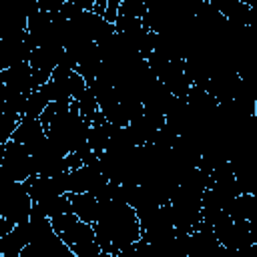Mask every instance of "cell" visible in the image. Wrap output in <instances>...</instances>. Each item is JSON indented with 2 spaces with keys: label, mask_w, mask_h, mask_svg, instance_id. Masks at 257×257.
Masks as SVG:
<instances>
[{
  "label": "cell",
  "mask_w": 257,
  "mask_h": 257,
  "mask_svg": "<svg viewBox=\"0 0 257 257\" xmlns=\"http://www.w3.org/2000/svg\"><path fill=\"white\" fill-rule=\"evenodd\" d=\"M2 155H4V141L0 139V159H2Z\"/></svg>",
  "instance_id": "20"
},
{
  "label": "cell",
  "mask_w": 257,
  "mask_h": 257,
  "mask_svg": "<svg viewBox=\"0 0 257 257\" xmlns=\"http://www.w3.org/2000/svg\"><path fill=\"white\" fill-rule=\"evenodd\" d=\"M177 131L171 126V124H163V126H159L157 128V133H155V139H153V143L155 145H159V147H163V149H171L173 145H175V141H177Z\"/></svg>",
  "instance_id": "17"
},
{
  "label": "cell",
  "mask_w": 257,
  "mask_h": 257,
  "mask_svg": "<svg viewBox=\"0 0 257 257\" xmlns=\"http://www.w3.org/2000/svg\"><path fill=\"white\" fill-rule=\"evenodd\" d=\"M44 135H46V131L42 128V124H40V120H38V118L22 116V118H20V122L16 124V128H14V133H12V137H10V139H14V141L22 143V145L28 149V153H30V149H32L34 145H38V143H40V139H42Z\"/></svg>",
  "instance_id": "11"
},
{
  "label": "cell",
  "mask_w": 257,
  "mask_h": 257,
  "mask_svg": "<svg viewBox=\"0 0 257 257\" xmlns=\"http://www.w3.org/2000/svg\"><path fill=\"white\" fill-rule=\"evenodd\" d=\"M227 215L235 221H255L257 219V197L255 193H239L227 205Z\"/></svg>",
  "instance_id": "13"
},
{
  "label": "cell",
  "mask_w": 257,
  "mask_h": 257,
  "mask_svg": "<svg viewBox=\"0 0 257 257\" xmlns=\"http://www.w3.org/2000/svg\"><path fill=\"white\" fill-rule=\"evenodd\" d=\"M18 257H74V253L66 247L54 229H48L24 245Z\"/></svg>",
  "instance_id": "7"
},
{
  "label": "cell",
  "mask_w": 257,
  "mask_h": 257,
  "mask_svg": "<svg viewBox=\"0 0 257 257\" xmlns=\"http://www.w3.org/2000/svg\"><path fill=\"white\" fill-rule=\"evenodd\" d=\"M66 0H36L38 8L40 10H46V12H58L62 6H64Z\"/></svg>",
  "instance_id": "19"
},
{
  "label": "cell",
  "mask_w": 257,
  "mask_h": 257,
  "mask_svg": "<svg viewBox=\"0 0 257 257\" xmlns=\"http://www.w3.org/2000/svg\"><path fill=\"white\" fill-rule=\"evenodd\" d=\"M213 233L219 239L221 247L231 249V251H245L255 243V237L251 233V223L235 221L229 215H225L213 225Z\"/></svg>",
  "instance_id": "6"
},
{
  "label": "cell",
  "mask_w": 257,
  "mask_h": 257,
  "mask_svg": "<svg viewBox=\"0 0 257 257\" xmlns=\"http://www.w3.org/2000/svg\"><path fill=\"white\" fill-rule=\"evenodd\" d=\"M20 118H22V116H20L18 112H12V110H8L6 106L0 104V139H2L4 143L12 137L16 124L20 122Z\"/></svg>",
  "instance_id": "16"
},
{
  "label": "cell",
  "mask_w": 257,
  "mask_h": 257,
  "mask_svg": "<svg viewBox=\"0 0 257 257\" xmlns=\"http://www.w3.org/2000/svg\"><path fill=\"white\" fill-rule=\"evenodd\" d=\"M98 219L92 223L100 257H118L133 253V245L141 239V225L131 205L120 201H98Z\"/></svg>",
  "instance_id": "1"
},
{
  "label": "cell",
  "mask_w": 257,
  "mask_h": 257,
  "mask_svg": "<svg viewBox=\"0 0 257 257\" xmlns=\"http://www.w3.org/2000/svg\"><path fill=\"white\" fill-rule=\"evenodd\" d=\"M108 179L94 167L80 165L78 169L68 171V193H92L96 187L106 183Z\"/></svg>",
  "instance_id": "8"
},
{
  "label": "cell",
  "mask_w": 257,
  "mask_h": 257,
  "mask_svg": "<svg viewBox=\"0 0 257 257\" xmlns=\"http://www.w3.org/2000/svg\"><path fill=\"white\" fill-rule=\"evenodd\" d=\"M32 175H34V171H32L28 149L18 141L8 139L4 143V155L0 159V177L22 183L24 179H28Z\"/></svg>",
  "instance_id": "5"
},
{
  "label": "cell",
  "mask_w": 257,
  "mask_h": 257,
  "mask_svg": "<svg viewBox=\"0 0 257 257\" xmlns=\"http://www.w3.org/2000/svg\"><path fill=\"white\" fill-rule=\"evenodd\" d=\"M32 199L20 181H10L0 177V217L18 225L30 217Z\"/></svg>",
  "instance_id": "4"
},
{
  "label": "cell",
  "mask_w": 257,
  "mask_h": 257,
  "mask_svg": "<svg viewBox=\"0 0 257 257\" xmlns=\"http://www.w3.org/2000/svg\"><path fill=\"white\" fill-rule=\"evenodd\" d=\"M0 84H4L10 90L22 92V94H28L30 90L36 88V84L32 80V68L28 62H18L14 66L0 70Z\"/></svg>",
  "instance_id": "9"
},
{
  "label": "cell",
  "mask_w": 257,
  "mask_h": 257,
  "mask_svg": "<svg viewBox=\"0 0 257 257\" xmlns=\"http://www.w3.org/2000/svg\"><path fill=\"white\" fill-rule=\"evenodd\" d=\"M108 141H110V122L108 120L94 122L88 126V135H86L88 149H92L94 153H102L106 149Z\"/></svg>",
  "instance_id": "14"
},
{
  "label": "cell",
  "mask_w": 257,
  "mask_h": 257,
  "mask_svg": "<svg viewBox=\"0 0 257 257\" xmlns=\"http://www.w3.org/2000/svg\"><path fill=\"white\" fill-rule=\"evenodd\" d=\"M116 14L143 18V16L147 14V4H145V0H122V2L118 4V12H116Z\"/></svg>",
  "instance_id": "18"
},
{
  "label": "cell",
  "mask_w": 257,
  "mask_h": 257,
  "mask_svg": "<svg viewBox=\"0 0 257 257\" xmlns=\"http://www.w3.org/2000/svg\"><path fill=\"white\" fill-rule=\"evenodd\" d=\"M50 100L38 90V88H34V90H30L28 94H26V102H24V114L22 116H28V118H38L40 114H42V110L46 108V104H48Z\"/></svg>",
  "instance_id": "15"
},
{
  "label": "cell",
  "mask_w": 257,
  "mask_h": 257,
  "mask_svg": "<svg viewBox=\"0 0 257 257\" xmlns=\"http://www.w3.org/2000/svg\"><path fill=\"white\" fill-rule=\"evenodd\" d=\"M86 88V80L80 76L78 70L66 68V66H54L50 72V78L38 86V90L52 102H70L74 96H78Z\"/></svg>",
  "instance_id": "3"
},
{
  "label": "cell",
  "mask_w": 257,
  "mask_h": 257,
  "mask_svg": "<svg viewBox=\"0 0 257 257\" xmlns=\"http://www.w3.org/2000/svg\"><path fill=\"white\" fill-rule=\"evenodd\" d=\"M68 197H70V209L78 219L86 223H94L98 219L100 203L92 193H68Z\"/></svg>",
  "instance_id": "12"
},
{
  "label": "cell",
  "mask_w": 257,
  "mask_h": 257,
  "mask_svg": "<svg viewBox=\"0 0 257 257\" xmlns=\"http://www.w3.org/2000/svg\"><path fill=\"white\" fill-rule=\"evenodd\" d=\"M56 235L66 243L74 257H100V247L94 237L92 223L78 219L74 213H62L50 219Z\"/></svg>",
  "instance_id": "2"
},
{
  "label": "cell",
  "mask_w": 257,
  "mask_h": 257,
  "mask_svg": "<svg viewBox=\"0 0 257 257\" xmlns=\"http://www.w3.org/2000/svg\"><path fill=\"white\" fill-rule=\"evenodd\" d=\"M30 50L26 38H0V70L18 62H28Z\"/></svg>",
  "instance_id": "10"
}]
</instances>
